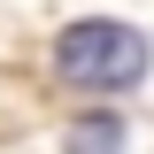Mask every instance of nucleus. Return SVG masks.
Instances as JSON below:
<instances>
[{
  "mask_svg": "<svg viewBox=\"0 0 154 154\" xmlns=\"http://www.w3.org/2000/svg\"><path fill=\"white\" fill-rule=\"evenodd\" d=\"M54 69L69 85H93V93H123L146 77V38L131 23H69L54 38Z\"/></svg>",
  "mask_w": 154,
  "mask_h": 154,
  "instance_id": "f257e3e1",
  "label": "nucleus"
},
{
  "mask_svg": "<svg viewBox=\"0 0 154 154\" xmlns=\"http://www.w3.org/2000/svg\"><path fill=\"white\" fill-rule=\"evenodd\" d=\"M62 154H123V123L116 116H77L62 131Z\"/></svg>",
  "mask_w": 154,
  "mask_h": 154,
  "instance_id": "f03ea898",
  "label": "nucleus"
}]
</instances>
